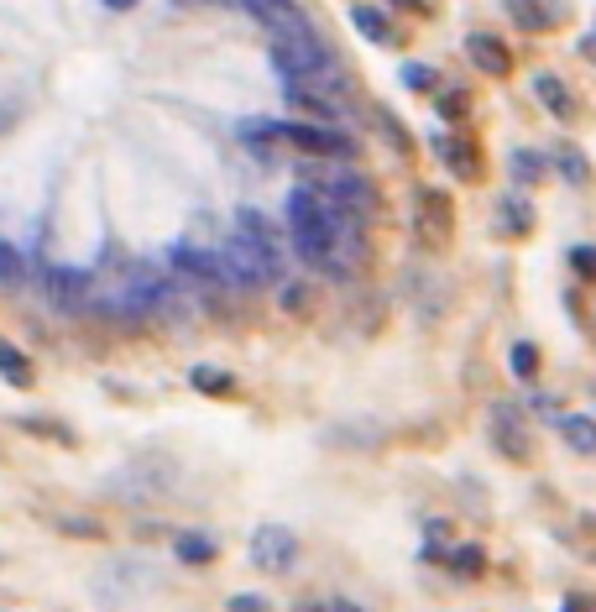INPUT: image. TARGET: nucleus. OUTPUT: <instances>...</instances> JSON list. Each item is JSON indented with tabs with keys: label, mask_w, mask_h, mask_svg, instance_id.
<instances>
[{
	"label": "nucleus",
	"mask_w": 596,
	"mask_h": 612,
	"mask_svg": "<svg viewBox=\"0 0 596 612\" xmlns=\"http://www.w3.org/2000/svg\"><path fill=\"white\" fill-rule=\"evenodd\" d=\"M22 283H27V257L11 241H0V289H22Z\"/></svg>",
	"instance_id": "15"
},
{
	"label": "nucleus",
	"mask_w": 596,
	"mask_h": 612,
	"mask_svg": "<svg viewBox=\"0 0 596 612\" xmlns=\"http://www.w3.org/2000/svg\"><path fill=\"white\" fill-rule=\"evenodd\" d=\"M466 53H471V63H477L481 74H497V79H503L507 68H513L507 48L497 42V37H492V31H471V37H466Z\"/></svg>",
	"instance_id": "10"
},
{
	"label": "nucleus",
	"mask_w": 596,
	"mask_h": 612,
	"mask_svg": "<svg viewBox=\"0 0 596 612\" xmlns=\"http://www.w3.org/2000/svg\"><path fill=\"white\" fill-rule=\"evenodd\" d=\"M566 174L575 178V183H581V178H586V168H581V157H575V152H566Z\"/></svg>",
	"instance_id": "27"
},
{
	"label": "nucleus",
	"mask_w": 596,
	"mask_h": 612,
	"mask_svg": "<svg viewBox=\"0 0 596 612\" xmlns=\"http://www.w3.org/2000/svg\"><path fill=\"white\" fill-rule=\"evenodd\" d=\"M581 53H586V59L596 63V37H586V48H581Z\"/></svg>",
	"instance_id": "29"
},
{
	"label": "nucleus",
	"mask_w": 596,
	"mask_h": 612,
	"mask_svg": "<svg viewBox=\"0 0 596 612\" xmlns=\"http://www.w3.org/2000/svg\"><path fill=\"white\" fill-rule=\"evenodd\" d=\"M403 79H409V85H414V89H429V68H409Z\"/></svg>",
	"instance_id": "26"
},
{
	"label": "nucleus",
	"mask_w": 596,
	"mask_h": 612,
	"mask_svg": "<svg viewBox=\"0 0 596 612\" xmlns=\"http://www.w3.org/2000/svg\"><path fill=\"white\" fill-rule=\"evenodd\" d=\"M231 612H272V602L257 591H241V597H231Z\"/></svg>",
	"instance_id": "20"
},
{
	"label": "nucleus",
	"mask_w": 596,
	"mask_h": 612,
	"mask_svg": "<svg viewBox=\"0 0 596 612\" xmlns=\"http://www.w3.org/2000/svg\"><path fill=\"white\" fill-rule=\"evenodd\" d=\"M173 550H179L183 565H209V560L220 554V545H215L209 534H179V545H173Z\"/></svg>",
	"instance_id": "13"
},
{
	"label": "nucleus",
	"mask_w": 596,
	"mask_h": 612,
	"mask_svg": "<svg viewBox=\"0 0 596 612\" xmlns=\"http://www.w3.org/2000/svg\"><path fill=\"white\" fill-rule=\"evenodd\" d=\"M450 560H455V565H466V571H471V565H481V554H477V550H455Z\"/></svg>",
	"instance_id": "25"
},
{
	"label": "nucleus",
	"mask_w": 596,
	"mask_h": 612,
	"mask_svg": "<svg viewBox=\"0 0 596 612\" xmlns=\"http://www.w3.org/2000/svg\"><path fill=\"white\" fill-rule=\"evenodd\" d=\"M168 263H173V272H183L189 283H209V289H225V272H220V252H209V246L179 241Z\"/></svg>",
	"instance_id": "6"
},
{
	"label": "nucleus",
	"mask_w": 596,
	"mask_h": 612,
	"mask_svg": "<svg viewBox=\"0 0 596 612\" xmlns=\"http://www.w3.org/2000/svg\"><path fill=\"white\" fill-rule=\"evenodd\" d=\"M105 5H137V0H105Z\"/></svg>",
	"instance_id": "30"
},
{
	"label": "nucleus",
	"mask_w": 596,
	"mask_h": 612,
	"mask_svg": "<svg viewBox=\"0 0 596 612\" xmlns=\"http://www.w3.org/2000/svg\"><path fill=\"white\" fill-rule=\"evenodd\" d=\"M183 5H194V0H183Z\"/></svg>",
	"instance_id": "31"
},
{
	"label": "nucleus",
	"mask_w": 596,
	"mask_h": 612,
	"mask_svg": "<svg viewBox=\"0 0 596 612\" xmlns=\"http://www.w3.org/2000/svg\"><path fill=\"white\" fill-rule=\"evenodd\" d=\"M534 94L539 100H544V105H549V111H555V116H575V94H570L566 85H560V79H555V74H539L534 79Z\"/></svg>",
	"instance_id": "12"
},
{
	"label": "nucleus",
	"mask_w": 596,
	"mask_h": 612,
	"mask_svg": "<svg viewBox=\"0 0 596 612\" xmlns=\"http://www.w3.org/2000/svg\"><path fill=\"white\" fill-rule=\"evenodd\" d=\"M340 220H351V215H340L314 183H298L294 194H288V235H294V252L309 267H329Z\"/></svg>",
	"instance_id": "1"
},
{
	"label": "nucleus",
	"mask_w": 596,
	"mask_h": 612,
	"mask_svg": "<svg viewBox=\"0 0 596 612\" xmlns=\"http://www.w3.org/2000/svg\"><path fill=\"white\" fill-rule=\"evenodd\" d=\"M42 289H48V298H53L59 309H79V304L90 298V278L74 272V267H48V272H42Z\"/></svg>",
	"instance_id": "9"
},
{
	"label": "nucleus",
	"mask_w": 596,
	"mask_h": 612,
	"mask_svg": "<svg viewBox=\"0 0 596 612\" xmlns=\"http://www.w3.org/2000/svg\"><path fill=\"white\" fill-rule=\"evenodd\" d=\"M246 554H251V565L257 571H288L294 565V554H298V539H294V528H283V524H262L257 534H251V545H246Z\"/></svg>",
	"instance_id": "4"
},
{
	"label": "nucleus",
	"mask_w": 596,
	"mask_h": 612,
	"mask_svg": "<svg viewBox=\"0 0 596 612\" xmlns=\"http://www.w3.org/2000/svg\"><path fill=\"white\" fill-rule=\"evenodd\" d=\"M90 298H94V309H105V315H152L168 298V278L157 267L137 263V267H126V278H116L111 289L90 293Z\"/></svg>",
	"instance_id": "2"
},
{
	"label": "nucleus",
	"mask_w": 596,
	"mask_h": 612,
	"mask_svg": "<svg viewBox=\"0 0 596 612\" xmlns=\"http://www.w3.org/2000/svg\"><path fill=\"white\" fill-rule=\"evenodd\" d=\"M194 387H209V393H231V378H225V372H209V367H194Z\"/></svg>",
	"instance_id": "19"
},
{
	"label": "nucleus",
	"mask_w": 596,
	"mask_h": 612,
	"mask_svg": "<svg viewBox=\"0 0 596 612\" xmlns=\"http://www.w3.org/2000/svg\"><path fill=\"white\" fill-rule=\"evenodd\" d=\"M435 152L445 157L455 174H466V178L477 174V152H471V146H461V142H450V137H440V142H435Z\"/></svg>",
	"instance_id": "17"
},
{
	"label": "nucleus",
	"mask_w": 596,
	"mask_h": 612,
	"mask_svg": "<svg viewBox=\"0 0 596 612\" xmlns=\"http://www.w3.org/2000/svg\"><path fill=\"white\" fill-rule=\"evenodd\" d=\"M560 435L581 450V456H596V424L592 419H581V413H570V419H560Z\"/></svg>",
	"instance_id": "16"
},
{
	"label": "nucleus",
	"mask_w": 596,
	"mask_h": 612,
	"mask_svg": "<svg viewBox=\"0 0 596 612\" xmlns=\"http://www.w3.org/2000/svg\"><path fill=\"white\" fill-rule=\"evenodd\" d=\"M513 174L539 178V157H534V152H513Z\"/></svg>",
	"instance_id": "21"
},
{
	"label": "nucleus",
	"mask_w": 596,
	"mask_h": 612,
	"mask_svg": "<svg viewBox=\"0 0 596 612\" xmlns=\"http://www.w3.org/2000/svg\"><path fill=\"white\" fill-rule=\"evenodd\" d=\"M0 378L11 382V387H27L31 382V361L11 346V341H0Z\"/></svg>",
	"instance_id": "14"
},
{
	"label": "nucleus",
	"mask_w": 596,
	"mask_h": 612,
	"mask_svg": "<svg viewBox=\"0 0 596 612\" xmlns=\"http://www.w3.org/2000/svg\"><path fill=\"white\" fill-rule=\"evenodd\" d=\"M513 372H534V346H513Z\"/></svg>",
	"instance_id": "22"
},
{
	"label": "nucleus",
	"mask_w": 596,
	"mask_h": 612,
	"mask_svg": "<svg viewBox=\"0 0 596 612\" xmlns=\"http://www.w3.org/2000/svg\"><path fill=\"white\" fill-rule=\"evenodd\" d=\"M283 137L294 146H303V152H320V157H346L351 152V142L335 131V126H309V120H288L283 126Z\"/></svg>",
	"instance_id": "7"
},
{
	"label": "nucleus",
	"mask_w": 596,
	"mask_h": 612,
	"mask_svg": "<svg viewBox=\"0 0 596 612\" xmlns=\"http://www.w3.org/2000/svg\"><path fill=\"white\" fill-rule=\"evenodd\" d=\"M63 534H85V539H94L100 524H94V519H63Z\"/></svg>",
	"instance_id": "23"
},
{
	"label": "nucleus",
	"mask_w": 596,
	"mask_h": 612,
	"mask_svg": "<svg viewBox=\"0 0 596 612\" xmlns=\"http://www.w3.org/2000/svg\"><path fill=\"white\" fill-rule=\"evenodd\" d=\"M314 189H320L340 215H351V220H361V215L372 209V183L361 174H351V168H329L325 183H314Z\"/></svg>",
	"instance_id": "5"
},
{
	"label": "nucleus",
	"mask_w": 596,
	"mask_h": 612,
	"mask_svg": "<svg viewBox=\"0 0 596 612\" xmlns=\"http://www.w3.org/2000/svg\"><path fill=\"white\" fill-rule=\"evenodd\" d=\"M575 267H581V272H596V252H592V246H575Z\"/></svg>",
	"instance_id": "24"
},
{
	"label": "nucleus",
	"mask_w": 596,
	"mask_h": 612,
	"mask_svg": "<svg viewBox=\"0 0 596 612\" xmlns=\"http://www.w3.org/2000/svg\"><path fill=\"white\" fill-rule=\"evenodd\" d=\"M236 231L246 235V241H251V246H257L262 257H268V267H272V272H283V235L272 231V220H262L257 209H241Z\"/></svg>",
	"instance_id": "8"
},
{
	"label": "nucleus",
	"mask_w": 596,
	"mask_h": 612,
	"mask_svg": "<svg viewBox=\"0 0 596 612\" xmlns=\"http://www.w3.org/2000/svg\"><path fill=\"white\" fill-rule=\"evenodd\" d=\"M325 612H361V608H357V602H329Z\"/></svg>",
	"instance_id": "28"
},
{
	"label": "nucleus",
	"mask_w": 596,
	"mask_h": 612,
	"mask_svg": "<svg viewBox=\"0 0 596 612\" xmlns=\"http://www.w3.org/2000/svg\"><path fill=\"white\" fill-rule=\"evenodd\" d=\"M220 252V272H225V289H262V283H272L277 272L268 267V257L246 241V235H231L225 246H215Z\"/></svg>",
	"instance_id": "3"
},
{
	"label": "nucleus",
	"mask_w": 596,
	"mask_h": 612,
	"mask_svg": "<svg viewBox=\"0 0 596 612\" xmlns=\"http://www.w3.org/2000/svg\"><path fill=\"white\" fill-rule=\"evenodd\" d=\"M351 22H357V27L366 31L372 42H388V22H383L377 11H366V5H361V11H351Z\"/></svg>",
	"instance_id": "18"
},
{
	"label": "nucleus",
	"mask_w": 596,
	"mask_h": 612,
	"mask_svg": "<svg viewBox=\"0 0 596 612\" xmlns=\"http://www.w3.org/2000/svg\"><path fill=\"white\" fill-rule=\"evenodd\" d=\"M507 11H513V22L529 31H544L549 22H560V5L555 0H507Z\"/></svg>",
	"instance_id": "11"
}]
</instances>
